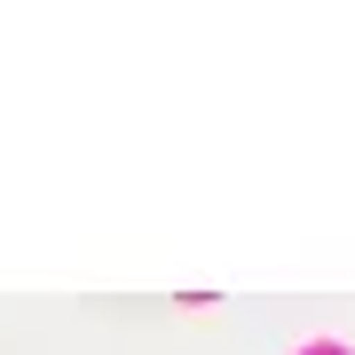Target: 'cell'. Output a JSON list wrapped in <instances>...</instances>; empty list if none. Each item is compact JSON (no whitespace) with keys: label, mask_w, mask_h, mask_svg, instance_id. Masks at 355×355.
I'll use <instances>...</instances> for the list:
<instances>
[{"label":"cell","mask_w":355,"mask_h":355,"mask_svg":"<svg viewBox=\"0 0 355 355\" xmlns=\"http://www.w3.org/2000/svg\"><path fill=\"white\" fill-rule=\"evenodd\" d=\"M308 355H347V347H331V340H324V347H308Z\"/></svg>","instance_id":"obj_1"}]
</instances>
